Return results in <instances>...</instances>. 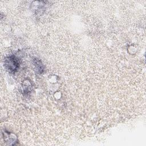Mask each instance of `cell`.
Masks as SVG:
<instances>
[{
  "mask_svg": "<svg viewBox=\"0 0 146 146\" xmlns=\"http://www.w3.org/2000/svg\"><path fill=\"white\" fill-rule=\"evenodd\" d=\"M5 66L10 71H14L18 68V63L15 59L12 57H9L5 60Z\"/></svg>",
  "mask_w": 146,
  "mask_h": 146,
  "instance_id": "1",
  "label": "cell"
}]
</instances>
